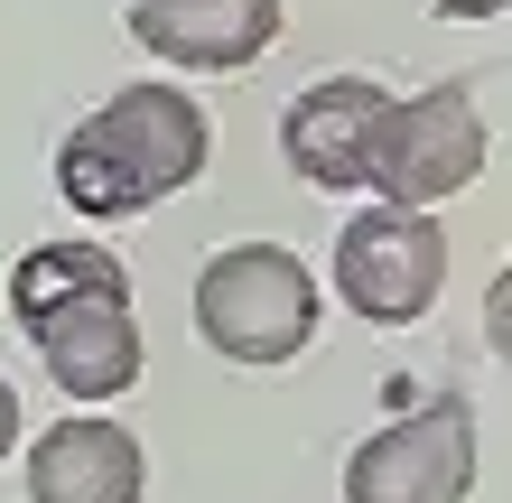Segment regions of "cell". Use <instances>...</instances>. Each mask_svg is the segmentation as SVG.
Wrapping results in <instances>:
<instances>
[{
	"mask_svg": "<svg viewBox=\"0 0 512 503\" xmlns=\"http://www.w3.org/2000/svg\"><path fill=\"white\" fill-rule=\"evenodd\" d=\"M205 150H215V122H205L196 94H177V84H122V94H103L66 131L56 196L84 224H122V215H149L159 196L196 187Z\"/></svg>",
	"mask_w": 512,
	"mask_h": 503,
	"instance_id": "obj_1",
	"label": "cell"
},
{
	"mask_svg": "<svg viewBox=\"0 0 512 503\" xmlns=\"http://www.w3.org/2000/svg\"><path fill=\"white\" fill-rule=\"evenodd\" d=\"M196 336L224 364H289L317 336V271L289 243H233L196 271Z\"/></svg>",
	"mask_w": 512,
	"mask_h": 503,
	"instance_id": "obj_2",
	"label": "cell"
},
{
	"mask_svg": "<svg viewBox=\"0 0 512 503\" xmlns=\"http://www.w3.org/2000/svg\"><path fill=\"white\" fill-rule=\"evenodd\" d=\"M447 289V224L429 205H364L336 233V299L364 327H419Z\"/></svg>",
	"mask_w": 512,
	"mask_h": 503,
	"instance_id": "obj_3",
	"label": "cell"
},
{
	"mask_svg": "<svg viewBox=\"0 0 512 503\" xmlns=\"http://www.w3.org/2000/svg\"><path fill=\"white\" fill-rule=\"evenodd\" d=\"M466 494H475V410L457 392L373 429L345 457V503H466Z\"/></svg>",
	"mask_w": 512,
	"mask_h": 503,
	"instance_id": "obj_4",
	"label": "cell"
},
{
	"mask_svg": "<svg viewBox=\"0 0 512 503\" xmlns=\"http://www.w3.org/2000/svg\"><path fill=\"white\" fill-rule=\"evenodd\" d=\"M475 177H485V112H475L466 84H429V94L391 103V131L373 159L382 205H447Z\"/></svg>",
	"mask_w": 512,
	"mask_h": 503,
	"instance_id": "obj_5",
	"label": "cell"
},
{
	"mask_svg": "<svg viewBox=\"0 0 512 503\" xmlns=\"http://www.w3.org/2000/svg\"><path fill=\"white\" fill-rule=\"evenodd\" d=\"M382 131H391V94L373 75H326L308 84L289 112H280V159L326 196H354L373 187V159H382Z\"/></svg>",
	"mask_w": 512,
	"mask_h": 503,
	"instance_id": "obj_6",
	"label": "cell"
},
{
	"mask_svg": "<svg viewBox=\"0 0 512 503\" xmlns=\"http://www.w3.org/2000/svg\"><path fill=\"white\" fill-rule=\"evenodd\" d=\"M28 345L47 354V382L84 410L122 401L140 382V327H131V289H94V299H66L47 317H28Z\"/></svg>",
	"mask_w": 512,
	"mask_h": 503,
	"instance_id": "obj_7",
	"label": "cell"
},
{
	"mask_svg": "<svg viewBox=\"0 0 512 503\" xmlns=\"http://www.w3.org/2000/svg\"><path fill=\"white\" fill-rule=\"evenodd\" d=\"M131 38L187 75H233L280 38V0H131Z\"/></svg>",
	"mask_w": 512,
	"mask_h": 503,
	"instance_id": "obj_8",
	"label": "cell"
},
{
	"mask_svg": "<svg viewBox=\"0 0 512 503\" xmlns=\"http://www.w3.org/2000/svg\"><path fill=\"white\" fill-rule=\"evenodd\" d=\"M149 457L131 429H112L103 410H75L28 438V503H140Z\"/></svg>",
	"mask_w": 512,
	"mask_h": 503,
	"instance_id": "obj_9",
	"label": "cell"
},
{
	"mask_svg": "<svg viewBox=\"0 0 512 503\" xmlns=\"http://www.w3.org/2000/svg\"><path fill=\"white\" fill-rule=\"evenodd\" d=\"M94 289H131V271L103 243H38V252H19V271H10V317L28 327V317H47L66 299H94Z\"/></svg>",
	"mask_w": 512,
	"mask_h": 503,
	"instance_id": "obj_10",
	"label": "cell"
},
{
	"mask_svg": "<svg viewBox=\"0 0 512 503\" xmlns=\"http://www.w3.org/2000/svg\"><path fill=\"white\" fill-rule=\"evenodd\" d=\"M485 336H494V354L512 364V261H503V280L485 289Z\"/></svg>",
	"mask_w": 512,
	"mask_h": 503,
	"instance_id": "obj_11",
	"label": "cell"
},
{
	"mask_svg": "<svg viewBox=\"0 0 512 503\" xmlns=\"http://www.w3.org/2000/svg\"><path fill=\"white\" fill-rule=\"evenodd\" d=\"M10 457H19V392L0 382V466H10Z\"/></svg>",
	"mask_w": 512,
	"mask_h": 503,
	"instance_id": "obj_12",
	"label": "cell"
},
{
	"mask_svg": "<svg viewBox=\"0 0 512 503\" xmlns=\"http://www.w3.org/2000/svg\"><path fill=\"white\" fill-rule=\"evenodd\" d=\"M438 19H494V10H512V0H429Z\"/></svg>",
	"mask_w": 512,
	"mask_h": 503,
	"instance_id": "obj_13",
	"label": "cell"
}]
</instances>
